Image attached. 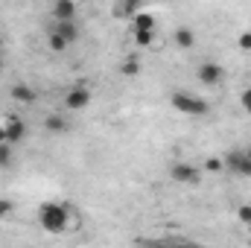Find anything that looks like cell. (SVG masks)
Listing matches in <instances>:
<instances>
[{
	"label": "cell",
	"mask_w": 251,
	"mask_h": 248,
	"mask_svg": "<svg viewBox=\"0 0 251 248\" xmlns=\"http://www.w3.org/2000/svg\"><path fill=\"white\" fill-rule=\"evenodd\" d=\"M9 94H12V99H15V102H21V105H32V102L38 99V94H35V91H32V85H26V82H15Z\"/></svg>",
	"instance_id": "obj_8"
},
{
	"label": "cell",
	"mask_w": 251,
	"mask_h": 248,
	"mask_svg": "<svg viewBox=\"0 0 251 248\" xmlns=\"http://www.w3.org/2000/svg\"><path fill=\"white\" fill-rule=\"evenodd\" d=\"M44 131H50V134H62V131H67L64 117L62 114H47V117H44Z\"/></svg>",
	"instance_id": "obj_13"
},
{
	"label": "cell",
	"mask_w": 251,
	"mask_h": 248,
	"mask_svg": "<svg viewBox=\"0 0 251 248\" xmlns=\"http://www.w3.org/2000/svg\"><path fill=\"white\" fill-rule=\"evenodd\" d=\"M196 73H199V82L207 85V88H219L225 82V67L219 62H201Z\"/></svg>",
	"instance_id": "obj_4"
},
{
	"label": "cell",
	"mask_w": 251,
	"mask_h": 248,
	"mask_svg": "<svg viewBox=\"0 0 251 248\" xmlns=\"http://www.w3.org/2000/svg\"><path fill=\"white\" fill-rule=\"evenodd\" d=\"M120 73H123V76H137V73H140V59H137V56H128V59L120 64Z\"/></svg>",
	"instance_id": "obj_15"
},
{
	"label": "cell",
	"mask_w": 251,
	"mask_h": 248,
	"mask_svg": "<svg viewBox=\"0 0 251 248\" xmlns=\"http://www.w3.org/2000/svg\"><path fill=\"white\" fill-rule=\"evenodd\" d=\"M134 41L137 47H149L155 41V29H134Z\"/></svg>",
	"instance_id": "obj_17"
},
{
	"label": "cell",
	"mask_w": 251,
	"mask_h": 248,
	"mask_svg": "<svg viewBox=\"0 0 251 248\" xmlns=\"http://www.w3.org/2000/svg\"><path fill=\"white\" fill-rule=\"evenodd\" d=\"M0 67H3V56H0Z\"/></svg>",
	"instance_id": "obj_26"
},
{
	"label": "cell",
	"mask_w": 251,
	"mask_h": 248,
	"mask_svg": "<svg viewBox=\"0 0 251 248\" xmlns=\"http://www.w3.org/2000/svg\"><path fill=\"white\" fill-rule=\"evenodd\" d=\"M240 50H251V32H243L240 35Z\"/></svg>",
	"instance_id": "obj_23"
},
{
	"label": "cell",
	"mask_w": 251,
	"mask_h": 248,
	"mask_svg": "<svg viewBox=\"0 0 251 248\" xmlns=\"http://www.w3.org/2000/svg\"><path fill=\"white\" fill-rule=\"evenodd\" d=\"M246 155H249V158H251V149H246Z\"/></svg>",
	"instance_id": "obj_25"
},
{
	"label": "cell",
	"mask_w": 251,
	"mask_h": 248,
	"mask_svg": "<svg viewBox=\"0 0 251 248\" xmlns=\"http://www.w3.org/2000/svg\"><path fill=\"white\" fill-rule=\"evenodd\" d=\"M3 128H6V143H12V146L26 137V123H24L21 117H9V120L3 123Z\"/></svg>",
	"instance_id": "obj_7"
},
{
	"label": "cell",
	"mask_w": 251,
	"mask_h": 248,
	"mask_svg": "<svg viewBox=\"0 0 251 248\" xmlns=\"http://www.w3.org/2000/svg\"><path fill=\"white\" fill-rule=\"evenodd\" d=\"M12 164V143H0V167L6 170Z\"/></svg>",
	"instance_id": "obj_18"
},
{
	"label": "cell",
	"mask_w": 251,
	"mask_h": 248,
	"mask_svg": "<svg viewBox=\"0 0 251 248\" xmlns=\"http://www.w3.org/2000/svg\"><path fill=\"white\" fill-rule=\"evenodd\" d=\"M0 143H6V128L0 125Z\"/></svg>",
	"instance_id": "obj_24"
},
{
	"label": "cell",
	"mask_w": 251,
	"mask_h": 248,
	"mask_svg": "<svg viewBox=\"0 0 251 248\" xmlns=\"http://www.w3.org/2000/svg\"><path fill=\"white\" fill-rule=\"evenodd\" d=\"M134 29H155V15L140 9V12L134 15Z\"/></svg>",
	"instance_id": "obj_14"
},
{
	"label": "cell",
	"mask_w": 251,
	"mask_h": 248,
	"mask_svg": "<svg viewBox=\"0 0 251 248\" xmlns=\"http://www.w3.org/2000/svg\"><path fill=\"white\" fill-rule=\"evenodd\" d=\"M140 6H143V0H117L114 3V18H134L137 12H140Z\"/></svg>",
	"instance_id": "obj_10"
},
{
	"label": "cell",
	"mask_w": 251,
	"mask_h": 248,
	"mask_svg": "<svg viewBox=\"0 0 251 248\" xmlns=\"http://www.w3.org/2000/svg\"><path fill=\"white\" fill-rule=\"evenodd\" d=\"M56 21H76V0H53Z\"/></svg>",
	"instance_id": "obj_9"
},
{
	"label": "cell",
	"mask_w": 251,
	"mask_h": 248,
	"mask_svg": "<svg viewBox=\"0 0 251 248\" xmlns=\"http://www.w3.org/2000/svg\"><path fill=\"white\" fill-rule=\"evenodd\" d=\"M53 32H59L67 44H73V41H79V26H76V21H56V26H53Z\"/></svg>",
	"instance_id": "obj_11"
},
{
	"label": "cell",
	"mask_w": 251,
	"mask_h": 248,
	"mask_svg": "<svg viewBox=\"0 0 251 248\" xmlns=\"http://www.w3.org/2000/svg\"><path fill=\"white\" fill-rule=\"evenodd\" d=\"M12 210H15V204H12L9 198H0V219H6Z\"/></svg>",
	"instance_id": "obj_21"
},
{
	"label": "cell",
	"mask_w": 251,
	"mask_h": 248,
	"mask_svg": "<svg viewBox=\"0 0 251 248\" xmlns=\"http://www.w3.org/2000/svg\"><path fill=\"white\" fill-rule=\"evenodd\" d=\"M225 167H228L231 173L243 175V178H251V158L246 155V152H240V149L225 152Z\"/></svg>",
	"instance_id": "obj_6"
},
{
	"label": "cell",
	"mask_w": 251,
	"mask_h": 248,
	"mask_svg": "<svg viewBox=\"0 0 251 248\" xmlns=\"http://www.w3.org/2000/svg\"><path fill=\"white\" fill-rule=\"evenodd\" d=\"M204 170H207V173H222V170H225V161H219V158H207V161H204Z\"/></svg>",
	"instance_id": "obj_19"
},
{
	"label": "cell",
	"mask_w": 251,
	"mask_h": 248,
	"mask_svg": "<svg viewBox=\"0 0 251 248\" xmlns=\"http://www.w3.org/2000/svg\"><path fill=\"white\" fill-rule=\"evenodd\" d=\"M173 41H176L181 50H190V47H196V32H193L190 26H178V29L173 32Z\"/></svg>",
	"instance_id": "obj_12"
},
{
	"label": "cell",
	"mask_w": 251,
	"mask_h": 248,
	"mask_svg": "<svg viewBox=\"0 0 251 248\" xmlns=\"http://www.w3.org/2000/svg\"><path fill=\"white\" fill-rule=\"evenodd\" d=\"M170 178L178 181V184H199L201 181V173L196 164H187V161H178L170 167Z\"/></svg>",
	"instance_id": "obj_5"
},
{
	"label": "cell",
	"mask_w": 251,
	"mask_h": 248,
	"mask_svg": "<svg viewBox=\"0 0 251 248\" xmlns=\"http://www.w3.org/2000/svg\"><path fill=\"white\" fill-rule=\"evenodd\" d=\"M67 222H70V210L62 201H44L38 207V225L47 231V234H62L67 231Z\"/></svg>",
	"instance_id": "obj_1"
},
{
	"label": "cell",
	"mask_w": 251,
	"mask_h": 248,
	"mask_svg": "<svg viewBox=\"0 0 251 248\" xmlns=\"http://www.w3.org/2000/svg\"><path fill=\"white\" fill-rule=\"evenodd\" d=\"M170 102H173L176 111L190 114V117H204V114H207V102H204L201 97H196V94H187V91H176V94L170 97Z\"/></svg>",
	"instance_id": "obj_2"
},
{
	"label": "cell",
	"mask_w": 251,
	"mask_h": 248,
	"mask_svg": "<svg viewBox=\"0 0 251 248\" xmlns=\"http://www.w3.org/2000/svg\"><path fill=\"white\" fill-rule=\"evenodd\" d=\"M237 216H240L243 225H251V204H243V207L237 210Z\"/></svg>",
	"instance_id": "obj_20"
},
{
	"label": "cell",
	"mask_w": 251,
	"mask_h": 248,
	"mask_svg": "<svg viewBox=\"0 0 251 248\" xmlns=\"http://www.w3.org/2000/svg\"><path fill=\"white\" fill-rule=\"evenodd\" d=\"M47 47H50L53 53H64V50H67L70 44L64 41L62 35H59V32H50V38H47Z\"/></svg>",
	"instance_id": "obj_16"
},
{
	"label": "cell",
	"mask_w": 251,
	"mask_h": 248,
	"mask_svg": "<svg viewBox=\"0 0 251 248\" xmlns=\"http://www.w3.org/2000/svg\"><path fill=\"white\" fill-rule=\"evenodd\" d=\"M240 105H243V108L251 114V88H246V91L240 94Z\"/></svg>",
	"instance_id": "obj_22"
},
{
	"label": "cell",
	"mask_w": 251,
	"mask_h": 248,
	"mask_svg": "<svg viewBox=\"0 0 251 248\" xmlns=\"http://www.w3.org/2000/svg\"><path fill=\"white\" fill-rule=\"evenodd\" d=\"M88 105H91V88H88L85 82L73 85V88L67 91V97H64V108H70V111H85Z\"/></svg>",
	"instance_id": "obj_3"
}]
</instances>
